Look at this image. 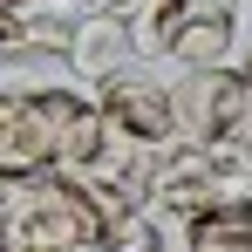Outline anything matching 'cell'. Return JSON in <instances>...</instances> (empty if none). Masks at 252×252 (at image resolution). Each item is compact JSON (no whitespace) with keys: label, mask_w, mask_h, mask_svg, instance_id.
Wrapping results in <instances>:
<instances>
[{"label":"cell","mask_w":252,"mask_h":252,"mask_svg":"<svg viewBox=\"0 0 252 252\" xmlns=\"http://www.w3.org/2000/svg\"><path fill=\"white\" fill-rule=\"evenodd\" d=\"M41 62L62 55H7V82H0V177H41L55 170V136L41 116Z\"/></svg>","instance_id":"obj_3"},{"label":"cell","mask_w":252,"mask_h":252,"mask_svg":"<svg viewBox=\"0 0 252 252\" xmlns=\"http://www.w3.org/2000/svg\"><path fill=\"white\" fill-rule=\"evenodd\" d=\"M68 252H109V239H82V246H68Z\"/></svg>","instance_id":"obj_8"},{"label":"cell","mask_w":252,"mask_h":252,"mask_svg":"<svg viewBox=\"0 0 252 252\" xmlns=\"http://www.w3.org/2000/svg\"><path fill=\"white\" fill-rule=\"evenodd\" d=\"M95 109H102L109 136H123V143L150 150V157H164L170 143H177V95H170V82L157 68H143V62L95 89Z\"/></svg>","instance_id":"obj_4"},{"label":"cell","mask_w":252,"mask_h":252,"mask_svg":"<svg viewBox=\"0 0 252 252\" xmlns=\"http://www.w3.org/2000/svg\"><path fill=\"white\" fill-rule=\"evenodd\" d=\"M102 239H109V252H191V232H184L177 218H164L157 205H143V211H129V218H116Z\"/></svg>","instance_id":"obj_7"},{"label":"cell","mask_w":252,"mask_h":252,"mask_svg":"<svg viewBox=\"0 0 252 252\" xmlns=\"http://www.w3.org/2000/svg\"><path fill=\"white\" fill-rule=\"evenodd\" d=\"M0 252H7V239H0Z\"/></svg>","instance_id":"obj_11"},{"label":"cell","mask_w":252,"mask_h":252,"mask_svg":"<svg viewBox=\"0 0 252 252\" xmlns=\"http://www.w3.org/2000/svg\"><path fill=\"white\" fill-rule=\"evenodd\" d=\"M62 62H68V75H75L82 89H102L109 75L136 68V41H129V21H116V14H75V28H68V48H62Z\"/></svg>","instance_id":"obj_6"},{"label":"cell","mask_w":252,"mask_h":252,"mask_svg":"<svg viewBox=\"0 0 252 252\" xmlns=\"http://www.w3.org/2000/svg\"><path fill=\"white\" fill-rule=\"evenodd\" d=\"M0 239L7 252H68L82 239H102V211L82 198L75 177L41 170V177H21L14 198L0 205Z\"/></svg>","instance_id":"obj_2"},{"label":"cell","mask_w":252,"mask_h":252,"mask_svg":"<svg viewBox=\"0 0 252 252\" xmlns=\"http://www.w3.org/2000/svg\"><path fill=\"white\" fill-rule=\"evenodd\" d=\"M177 136L211 150L232 177H252V75L239 68H184L170 75Z\"/></svg>","instance_id":"obj_1"},{"label":"cell","mask_w":252,"mask_h":252,"mask_svg":"<svg viewBox=\"0 0 252 252\" xmlns=\"http://www.w3.org/2000/svg\"><path fill=\"white\" fill-rule=\"evenodd\" d=\"M0 82H7V48H0Z\"/></svg>","instance_id":"obj_10"},{"label":"cell","mask_w":252,"mask_h":252,"mask_svg":"<svg viewBox=\"0 0 252 252\" xmlns=\"http://www.w3.org/2000/svg\"><path fill=\"white\" fill-rule=\"evenodd\" d=\"M232 68H239V75H252V48H239V62H232Z\"/></svg>","instance_id":"obj_9"},{"label":"cell","mask_w":252,"mask_h":252,"mask_svg":"<svg viewBox=\"0 0 252 252\" xmlns=\"http://www.w3.org/2000/svg\"><path fill=\"white\" fill-rule=\"evenodd\" d=\"M164 62L177 75L184 68H232L239 62V0H177Z\"/></svg>","instance_id":"obj_5"}]
</instances>
